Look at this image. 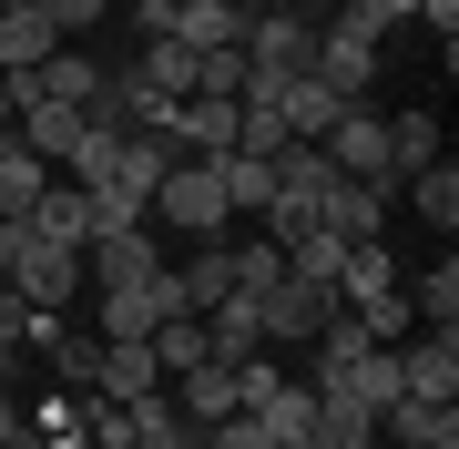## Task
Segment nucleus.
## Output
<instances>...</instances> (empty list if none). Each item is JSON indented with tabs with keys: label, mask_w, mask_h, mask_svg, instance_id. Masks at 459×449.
Returning <instances> with one entry per match:
<instances>
[{
	"label": "nucleus",
	"mask_w": 459,
	"mask_h": 449,
	"mask_svg": "<svg viewBox=\"0 0 459 449\" xmlns=\"http://www.w3.org/2000/svg\"><path fill=\"white\" fill-rule=\"evenodd\" d=\"M174 286H184V307H195V316L225 307V297H235V255H225V246H195V255L174 266Z\"/></svg>",
	"instance_id": "obj_19"
},
{
	"label": "nucleus",
	"mask_w": 459,
	"mask_h": 449,
	"mask_svg": "<svg viewBox=\"0 0 459 449\" xmlns=\"http://www.w3.org/2000/svg\"><path fill=\"white\" fill-rule=\"evenodd\" d=\"M204 449H276V439H265L255 409H235V419H214V429H204Z\"/></svg>",
	"instance_id": "obj_33"
},
{
	"label": "nucleus",
	"mask_w": 459,
	"mask_h": 449,
	"mask_svg": "<svg viewBox=\"0 0 459 449\" xmlns=\"http://www.w3.org/2000/svg\"><path fill=\"white\" fill-rule=\"evenodd\" d=\"M11 255H21V215H0V276H11Z\"/></svg>",
	"instance_id": "obj_36"
},
{
	"label": "nucleus",
	"mask_w": 459,
	"mask_h": 449,
	"mask_svg": "<svg viewBox=\"0 0 459 449\" xmlns=\"http://www.w3.org/2000/svg\"><path fill=\"white\" fill-rule=\"evenodd\" d=\"M316 153H327V164H337L347 184H368V194H388V204H398V164H388V123H377L368 102H347V113L327 123V143H316Z\"/></svg>",
	"instance_id": "obj_2"
},
{
	"label": "nucleus",
	"mask_w": 459,
	"mask_h": 449,
	"mask_svg": "<svg viewBox=\"0 0 459 449\" xmlns=\"http://www.w3.org/2000/svg\"><path fill=\"white\" fill-rule=\"evenodd\" d=\"M398 194L419 204V225H439V246L459 235V164H449V153H439V164H419L409 184H398Z\"/></svg>",
	"instance_id": "obj_15"
},
{
	"label": "nucleus",
	"mask_w": 459,
	"mask_h": 449,
	"mask_svg": "<svg viewBox=\"0 0 459 449\" xmlns=\"http://www.w3.org/2000/svg\"><path fill=\"white\" fill-rule=\"evenodd\" d=\"M123 409H133V439H184V429H195L174 388H143V399H123Z\"/></svg>",
	"instance_id": "obj_30"
},
{
	"label": "nucleus",
	"mask_w": 459,
	"mask_h": 449,
	"mask_svg": "<svg viewBox=\"0 0 459 449\" xmlns=\"http://www.w3.org/2000/svg\"><path fill=\"white\" fill-rule=\"evenodd\" d=\"M409 316H419V327H459V255H449V246H439V266L419 276V297H409Z\"/></svg>",
	"instance_id": "obj_23"
},
{
	"label": "nucleus",
	"mask_w": 459,
	"mask_h": 449,
	"mask_svg": "<svg viewBox=\"0 0 459 449\" xmlns=\"http://www.w3.org/2000/svg\"><path fill=\"white\" fill-rule=\"evenodd\" d=\"M72 419H82V439H92V449H133V409H123V399H102V388H72Z\"/></svg>",
	"instance_id": "obj_24"
},
{
	"label": "nucleus",
	"mask_w": 459,
	"mask_h": 449,
	"mask_svg": "<svg viewBox=\"0 0 459 449\" xmlns=\"http://www.w3.org/2000/svg\"><path fill=\"white\" fill-rule=\"evenodd\" d=\"M164 316H195V307H184V286H174V266H164V276H143V286H113L92 327H102V337H153Z\"/></svg>",
	"instance_id": "obj_6"
},
{
	"label": "nucleus",
	"mask_w": 459,
	"mask_h": 449,
	"mask_svg": "<svg viewBox=\"0 0 459 449\" xmlns=\"http://www.w3.org/2000/svg\"><path fill=\"white\" fill-rule=\"evenodd\" d=\"M255 0H174V41L184 51H246Z\"/></svg>",
	"instance_id": "obj_9"
},
{
	"label": "nucleus",
	"mask_w": 459,
	"mask_h": 449,
	"mask_svg": "<svg viewBox=\"0 0 459 449\" xmlns=\"http://www.w3.org/2000/svg\"><path fill=\"white\" fill-rule=\"evenodd\" d=\"M41 348H51V378H62V388H92L102 378V327H51Z\"/></svg>",
	"instance_id": "obj_20"
},
{
	"label": "nucleus",
	"mask_w": 459,
	"mask_h": 449,
	"mask_svg": "<svg viewBox=\"0 0 459 449\" xmlns=\"http://www.w3.org/2000/svg\"><path fill=\"white\" fill-rule=\"evenodd\" d=\"M388 164H398V184H409L419 164H439V113H398L388 123Z\"/></svg>",
	"instance_id": "obj_25"
},
{
	"label": "nucleus",
	"mask_w": 459,
	"mask_h": 449,
	"mask_svg": "<svg viewBox=\"0 0 459 449\" xmlns=\"http://www.w3.org/2000/svg\"><path fill=\"white\" fill-rule=\"evenodd\" d=\"M31 11H41V21H51V31H62V41H82L92 21L113 11V0H31Z\"/></svg>",
	"instance_id": "obj_32"
},
{
	"label": "nucleus",
	"mask_w": 459,
	"mask_h": 449,
	"mask_svg": "<svg viewBox=\"0 0 459 449\" xmlns=\"http://www.w3.org/2000/svg\"><path fill=\"white\" fill-rule=\"evenodd\" d=\"M225 255H235V297H265V286L286 276V246H276V235H246V246H225Z\"/></svg>",
	"instance_id": "obj_27"
},
{
	"label": "nucleus",
	"mask_w": 459,
	"mask_h": 449,
	"mask_svg": "<svg viewBox=\"0 0 459 449\" xmlns=\"http://www.w3.org/2000/svg\"><path fill=\"white\" fill-rule=\"evenodd\" d=\"M347 113V102L316 82V72H296V82H276V123H286V143H327V123Z\"/></svg>",
	"instance_id": "obj_12"
},
{
	"label": "nucleus",
	"mask_w": 459,
	"mask_h": 449,
	"mask_svg": "<svg viewBox=\"0 0 459 449\" xmlns=\"http://www.w3.org/2000/svg\"><path fill=\"white\" fill-rule=\"evenodd\" d=\"M143 215H153V225H174V235H195V246H235V204H225V174H214V153H174Z\"/></svg>",
	"instance_id": "obj_1"
},
{
	"label": "nucleus",
	"mask_w": 459,
	"mask_h": 449,
	"mask_svg": "<svg viewBox=\"0 0 459 449\" xmlns=\"http://www.w3.org/2000/svg\"><path fill=\"white\" fill-rule=\"evenodd\" d=\"M377 449H459V399H409L377 409Z\"/></svg>",
	"instance_id": "obj_8"
},
{
	"label": "nucleus",
	"mask_w": 459,
	"mask_h": 449,
	"mask_svg": "<svg viewBox=\"0 0 459 449\" xmlns=\"http://www.w3.org/2000/svg\"><path fill=\"white\" fill-rule=\"evenodd\" d=\"M265 348V327H255V307L246 297H225V307H204V358H225V367H246Z\"/></svg>",
	"instance_id": "obj_17"
},
{
	"label": "nucleus",
	"mask_w": 459,
	"mask_h": 449,
	"mask_svg": "<svg viewBox=\"0 0 459 449\" xmlns=\"http://www.w3.org/2000/svg\"><path fill=\"white\" fill-rule=\"evenodd\" d=\"M327 388H347V399H368V409H388V399H398V348H358V358H347V378H327Z\"/></svg>",
	"instance_id": "obj_22"
},
{
	"label": "nucleus",
	"mask_w": 459,
	"mask_h": 449,
	"mask_svg": "<svg viewBox=\"0 0 459 449\" xmlns=\"http://www.w3.org/2000/svg\"><path fill=\"white\" fill-rule=\"evenodd\" d=\"M347 316H358V337H377V348H398V337L419 327V316H409V297H398V286H377V297H358V307H347Z\"/></svg>",
	"instance_id": "obj_28"
},
{
	"label": "nucleus",
	"mask_w": 459,
	"mask_h": 449,
	"mask_svg": "<svg viewBox=\"0 0 459 449\" xmlns=\"http://www.w3.org/2000/svg\"><path fill=\"white\" fill-rule=\"evenodd\" d=\"M21 225H31L41 246H72V255H82L92 235H102V215H92V194H82V184H41V204H31Z\"/></svg>",
	"instance_id": "obj_10"
},
{
	"label": "nucleus",
	"mask_w": 459,
	"mask_h": 449,
	"mask_svg": "<svg viewBox=\"0 0 459 449\" xmlns=\"http://www.w3.org/2000/svg\"><path fill=\"white\" fill-rule=\"evenodd\" d=\"M174 399H184V419H195V429H214V419H235V409H246V388H235V367L225 358H195V367H174Z\"/></svg>",
	"instance_id": "obj_11"
},
{
	"label": "nucleus",
	"mask_w": 459,
	"mask_h": 449,
	"mask_svg": "<svg viewBox=\"0 0 459 449\" xmlns=\"http://www.w3.org/2000/svg\"><path fill=\"white\" fill-rule=\"evenodd\" d=\"M143 348H153V367L174 378V367H195V358H204V316H164V327H153Z\"/></svg>",
	"instance_id": "obj_29"
},
{
	"label": "nucleus",
	"mask_w": 459,
	"mask_h": 449,
	"mask_svg": "<svg viewBox=\"0 0 459 449\" xmlns=\"http://www.w3.org/2000/svg\"><path fill=\"white\" fill-rule=\"evenodd\" d=\"M398 388L409 399H459V327H409L398 337Z\"/></svg>",
	"instance_id": "obj_7"
},
{
	"label": "nucleus",
	"mask_w": 459,
	"mask_h": 449,
	"mask_svg": "<svg viewBox=\"0 0 459 449\" xmlns=\"http://www.w3.org/2000/svg\"><path fill=\"white\" fill-rule=\"evenodd\" d=\"M307 449H377V409L347 399V388H316V429H307Z\"/></svg>",
	"instance_id": "obj_13"
},
{
	"label": "nucleus",
	"mask_w": 459,
	"mask_h": 449,
	"mask_svg": "<svg viewBox=\"0 0 459 449\" xmlns=\"http://www.w3.org/2000/svg\"><path fill=\"white\" fill-rule=\"evenodd\" d=\"M102 399H143V388H164V367H153V348L143 337H102Z\"/></svg>",
	"instance_id": "obj_16"
},
{
	"label": "nucleus",
	"mask_w": 459,
	"mask_h": 449,
	"mask_svg": "<svg viewBox=\"0 0 459 449\" xmlns=\"http://www.w3.org/2000/svg\"><path fill=\"white\" fill-rule=\"evenodd\" d=\"M0 286H11V297L21 307H72V297H82V255H72V246H41V235L31 225H21V255H11V276H0Z\"/></svg>",
	"instance_id": "obj_4"
},
{
	"label": "nucleus",
	"mask_w": 459,
	"mask_h": 449,
	"mask_svg": "<svg viewBox=\"0 0 459 449\" xmlns=\"http://www.w3.org/2000/svg\"><path fill=\"white\" fill-rule=\"evenodd\" d=\"M133 31H143V41H174V0H133Z\"/></svg>",
	"instance_id": "obj_34"
},
{
	"label": "nucleus",
	"mask_w": 459,
	"mask_h": 449,
	"mask_svg": "<svg viewBox=\"0 0 459 449\" xmlns=\"http://www.w3.org/2000/svg\"><path fill=\"white\" fill-rule=\"evenodd\" d=\"M51 51H62V31H51L31 0H0V72H41Z\"/></svg>",
	"instance_id": "obj_14"
},
{
	"label": "nucleus",
	"mask_w": 459,
	"mask_h": 449,
	"mask_svg": "<svg viewBox=\"0 0 459 449\" xmlns=\"http://www.w3.org/2000/svg\"><path fill=\"white\" fill-rule=\"evenodd\" d=\"M419 21H429V31H439V51L459 41V0H419Z\"/></svg>",
	"instance_id": "obj_35"
},
{
	"label": "nucleus",
	"mask_w": 459,
	"mask_h": 449,
	"mask_svg": "<svg viewBox=\"0 0 459 449\" xmlns=\"http://www.w3.org/2000/svg\"><path fill=\"white\" fill-rule=\"evenodd\" d=\"M214 174H225V204H235V225L276 204V164H265V153H214Z\"/></svg>",
	"instance_id": "obj_18"
},
{
	"label": "nucleus",
	"mask_w": 459,
	"mask_h": 449,
	"mask_svg": "<svg viewBox=\"0 0 459 449\" xmlns=\"http://www.w3.org/2000/svg\"><path fill=\"white\" fill-rule=\"evenodd\" d=\"M21 358H31V348H0V388H11V378H21Z\"/></svg>",
	"instance_id": "obj_37"
},
{
	"label": "nucleus",
	"mask_w": 459,
	"mask_h": 449,
	"mask_svg": "<svg viewBox=\"0 0 459 449\" xmlns=\"http://www.w3.org/2000/svg\"><path fill=\"white\" fill-rule=\"evenodd\" d=\"M255 307V327H265V348H307L316 327L337 316V286H307V276H276L265 297H246Z\"/></svg>",
	"instance_id": "obj_3"
},
{
	"label": "nucleus",
	"mask_w": 459,
	"mask_h": 449,
	"mask_svg": "<svg viewBox=\"0 0 459 449\" xmlns=\"http://www.w3.org/2000/svg\"><path fill=\"white\" fill-rule=\"evenodd\" d=\"M82 276L113 297V286H143V276H164V246H153V225H102L92 246H82Z\"/></svg>",
	"instance_id": "obj_5"
},
{
	"label": "nucleus",
	"mask_w": 459,
	"mask_h": 449,
	"mask_svg": "<svg viewBox=\"0 0 459 449\" xmlns=\"http://www.w3.org/2000/svg\"><path fill=\"white\" fill-rule=\"evenodd\" d=\"M41 184H51V164H31L21 143H0V215H31Z\"/></svg>",
	"instance_id": "obj_26"
},
{
	"label": "nucleus",
	"mask_w": 459,
	"mask_h": 449,
	"mask_svg": "<svg viewBox=\"0 0 459 449\" xmlns=\"http://www.w3.org/2000/svg\"><path fill=\"white\" fill-rule=\"evenodd\" d=\"M0 143H11V123H0Z\"/></svg>",
	"instance_id": "obj_38"
},
{
	"label": "nucleus",
	"mask_w": 459,
	"mask_h": 449,
	"mask_svg": "<svg viewBox=\"0 0 459 449\" xmlns=\"http://www.w3.org/2000/svg\"><path fill=\"white\" fill-rule=\"evenodd\" d=\"M377 286H398V266H388V235H368V246H347V266H337V307L377 297Z\"/></svg>",
	"instance_id": "obj_21"
},
{
	"label": "nucleus",
	"mask_w": 459,
	"mask_h": 449,
	"mask_svg": "<svg viewBox=\"0 0 459 449\" xmlns=\"http://www.w3.org/2000/svg\"><path fill=\"white\" fill-rule=\"evenodd\" d=\"M195 92L235 102V92H246V51H195Z\"/></svg>",
	"instance_id": "obj_31"
}]
</instances>
